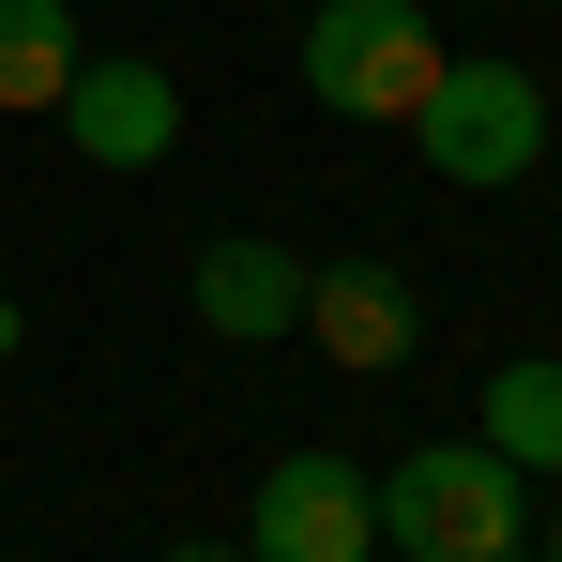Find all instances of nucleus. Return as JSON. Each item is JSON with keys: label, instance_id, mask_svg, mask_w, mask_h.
Listing matches in <instances>:
<instances>
[{"label": "nucleus", "instance_id": "7", "mask_svg": "<svg viewBox=\"0 0 562 562\" xmlns=\"http://www.w3.org/2000/svg\"><path fill=\"white\" fill-rule=\"evenodd\" d=\"M183 304H198V335L274 350V335H304V259H289V244H259V228H213V244L183 259Z\"/></svg>", "mask_w": 562, "mask_h": 562}, {"label": "nucleus", "instance_id": "6", "mask_svg": "<svg viewBox=\"0 0 562 562\" xmlns=\"http://www.w3.org/2000/svg\"><path fill=\"white\" fill-rule=\"evenodd\" d=\"M61 122H77V153H92V168H168V153H183V77L106 46V61L61 77Z\"/></svg>", "mask_w": 562, "mask_h": 562}, {"label": "nucleus", "instance_id": "12", "mask_svg": "<svg viewBox=\"0 0 562 562\" xmlns=\"http://www.w3.org/2000/svg\"><path fill=\"white\" fill-rule=\"evenodd\" d=\"M15 335H31V319H15V304H0V350H15Z\"/></svg>", "mask_w": 562, "mask_h": 562}, {"label": "nucleus", "instance_id": "2", "mask_svg": "<svg viewBox=\"0 0 562 562\" xmlns=\"http://www.w3.org/2000/svg\"><path fill=\"white\" fill-rule=\"evenodd\" d=\"M411 137H426V168L471 198L532 183L548 168V77L532 61H502V46H441V77H426V106H411Z\"/></svg>", "mask_w": 562, "mask_h": 562}, {"label": "nucleus", "instance_id": "5", "mask_svg": "<svg viewBox=\"0 0 562 562\" xmlns=\"http://www.w3.org/2000/svg\"><path fill=\"white\" fill-rule=\"evenodd\" d=\"M304 335H319V366L395 380V366H411V335H426V304H411L395 259H304Z\"/></svg>", "mask_w": 562, "mask_h": 562}, {"label": "nucleus", "instance_id": "11", "mask_svg": "<svg viewBox=\"0 0 562 562\" xmlns=\"http://www.w3.org/2000/svg\"><path fill=\"white\" fill-rule=\"evenodd\" d=\"M532 548H548V562H562V517H532Z\"/></svg>", "mask_w": 562, "mask_h": 562}, {"label": "nucleus", "instance_id": "8", "mask_svg": "<svg viewBox=\"0 0 562 562\" xmlns=\"http://www.w3.org/2000/svg\"><path fill=\"white\" fill-rule=\"evenodd\" d=\"M471 411H486V426H471L486 457H517V471H562V366H548V350L486 366V395H471Z\"/></svg>", "mask_w": 562, "mask_h": 562}, {"label": "nucleus", "instance_id": "9", "mask_svg": "<svg viewBox=\"0 0 562 562\" xmlns=\"http://www.w3.org/2000/svg\"><path fill=\"white\" fill-rule=\"evenodd\" d=\"M77 61H92V46H77V0H0V106H15V122L61 106Z\"/></svg>", "mask_w": 562, "mask_h": 562}, {"label": "nucleus", "instance_id": "4", "mask_svg": "<svg viewBox=\"0 0 562 562\" xmlns=\"http://www.w3.org/2000/svg\"><path fill=\"white\" fill-rule=\"evenodd\" d=\"M244 562H380V471L335 457V441L274 457L244 502Z\"/></svg>", "mask_w": 562, "mask_h": 562}, {"label": "nucleus", "instance_id": "1", "mask_svg": "<svg viewBox=\"0 0 562 562\" xmlns=\"http://www.w3.org/2000/svg\"><path fill=\"white\" fill-rule=\"evenodd\" d=\"M380 548L395 562H517L532 548V471L486 441H411L380 471Z\"/></svg>", "mask_w": 562, "mask_h": 562}, {"label": "nucleus", "instance_id": "3", "mask_svg": "<svg viewBox=\"0 0 562 562\" xmlns=\"http://www.w3.org/2000/svg\"><path fill=\"white\" fill-rule=\"evenodd\" d=\"M441 77V15L426 0H319L304 15V92L335 122H411Z\"/></svg>", "mask_w": 562, "mask_h": 562}, {"label": "nucleus", "instance_id": "10", "mask_svg": "<svg viewBox=\"0 0 562 562\" xmlns=\"http://www.w3.org/2000/svg\"><path fill=\"white\" fill-rule=\"evenodd\" d=\"M168 562H244V548H198V532H183V548H168Z\"/></svg>", "mask_w": 562, "mask_h": 562}]
</instances>
